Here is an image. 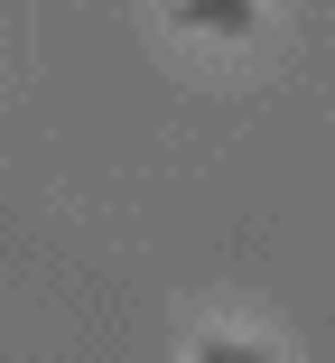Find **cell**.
Returning a JSON list of instances; mask_svg holds the SVG:
<instances>
[{
  "label": "cell",
  "mask_w": 335,
  "mask_h": 363,
  "mask_svg": "<svg viewBox=\"0 0 335 363\" xmlns=\"http://www.w3.org/2000/svg\"><path fill=\"white\" fill-rule=\"evenodd\" d=\"M168 19L195 38H251L261 28V0H168Z\"/></svg>",
  "instance_id": "obj_1"
},
{
  "label": "cell",
  "mask_w": 335,
  "mask_h": 363,
  "mask_svg": "<svg viewBox=\"0 0 335 363\" xmlns=\"http://www.w3.org/2000/svg\"><path fill=\"white\" fill-rule=\"evenodd\" d=\"M186 363H280L261 335H233V326H215V335H195L186 345Z\"/></svg>",
  "instance_id": "obj_2"
}]
</instances>
